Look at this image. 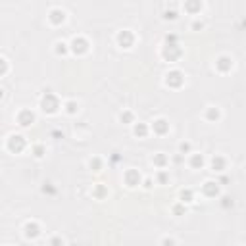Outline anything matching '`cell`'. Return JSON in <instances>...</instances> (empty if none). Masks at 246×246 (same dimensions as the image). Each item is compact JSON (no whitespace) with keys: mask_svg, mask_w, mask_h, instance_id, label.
Here are the masks:
<instances>
[{"mask_svg":"<svg viewBox=\"0 0 246 246\" xmlns=\"http://www.w3.org/2000/svg\"><path fill=\"white\" fill-rule=\"evenodd\" d=\"M156 123H158V125H156V127H158V131H160V133H163V131H165V121H156Z\"/></svg>","mask_w":246,"mask_h":246,"instance_id":"8992f818","label":"cell"},{"mask_svg":"<svg viewBox=\"0 0 246 246\" xmlns=\"http://www.w3.org/2000/svg\"><path fill=\"white\" fill-rule=\"evenodd\" d=\"M188 8L194 10V8H200V2H194V0H188Z\"/></svg>","mask_w":246,"mask_h":246,"instance_id":"52a82bcc","label":"cell"},{"mask_svg":"<svg viewBox=\"0 0 246 246\" xmlns=\"http://www.w3.org/2000/svg\"><path fill=\"white\" fill-rule=\"evenodd\" d=\"M10 148H12V150H21V148H23V141H21V137H12V141H10Z\"/></svg>","mask_w":246,"mask_h":246,"instance_id":"6da1fadb","label":"cell"},{"mask_svg":"<svg viewBox=\"0 0 246 246\" xmlns=\"http://www.w3.org/2000/svg\"><path fill=\"white\" fill-rule=\"evenodd\" d=\"M37 235V227H35V225H33V227H31V225H27V236H35Z\"/></svg>","mask_w":246,"mask_h":246,"instance_id":"5b68a950","label":"cell"},{"mask_svg":"<svg viewBox=\"0 0 246 246\" xmlns=\"http://www.w3.org/2000/svg\"><path fill=\"white\" fill-rule=\"evenodd\" d=\"M131 40H133V37H131L127 31H123L121 35H119V42H121L125 48H129V46H131Z\"/></svg>","mask_w":246,"mask_h":246,"instance_id":"7a4b0ae2","label":"cell"},{"mask_svg":"<svg viewBox=\"0 0 246 246\" xmlns=\"http://www.w3.org/2000/svg\"><path fill=\"white\" fill-rule=\"evenodd\" d=\"M19 121H21V125H29V123L33 121V113L23 112V113H21V117H19Z\"/></svg>","mask_w":246,"mask_h":246,"instance_id":"277c9868","label":"cell"},{"mask_svg":"<svg viewBox=\"0 0 246 246\" xmlns=\"http://www.w3.org/2000/svg\"><path fill=\"white\" fill-rule=\"evenodd\" d=\"M50 19L54 23H60V21H64V12H60V10H54L50 14Z\"/></svg>","mask_w":246,"mask_h":246,"instance_id":"3957f363","label":"cell"},{"mask_svg":"<svg viewBox=\"0 0 246 246\" xmlns=\"http://www.w3.org/2000/svg\"><path fill=\"white\" fill-rule=\"evenodd\" d=\"M138 133H141V135H144V133H146V131H144V127H137V135H138Z\"/></svg>","mask_w":246,"mask_h":246,"instance_id":"ba28073f","label":"cell"}]
</instances>
